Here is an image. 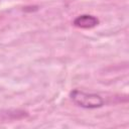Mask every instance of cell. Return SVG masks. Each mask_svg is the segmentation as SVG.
<instances>
[{
    "instance_id": "obj_1",
    "label": "cell",
    "mask_w": 129,
    "mask_h": 129,
    "mask_svg": "<svg viewBox=\"0 0 129 129\" xmlns=\"http://www.w3.org/2000/svg\"><path fill=\"white\" fill-rule=\"evenodd\" d=\"M73 102L86 109H96L104 105V100L101 96L93 93H86L80 90H74L70 94Z\"/></svg>"
},
{
    "instance_id": "obj_2",
    "label": "cell",
    "mask_w": 129,
    "mask_h": 129,
    "mask_svg": "<svg viewBox=\"0 0 129 129\" xmlns=\"http://www.w3.org/2000/svg\"><path fill=\"white\" fill-rule=\"evenodd\" d=\"M99 24V19L90 14H83L74 20V25L80 28H92Z\"/></svg>"
}]
</instances>
